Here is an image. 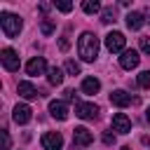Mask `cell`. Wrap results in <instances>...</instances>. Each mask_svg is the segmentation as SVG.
<instances>
[{"label": "cell", "instance_id": "7a4b0ae2", "mask_svg": "<svg viewBox=\"0 0 150 150\" xmlns=\"http://www.w3.org/2000/svg\"><path fill=\"white\" fill-rule=\"evenodd\" d=\"M21 19L16 16V14H9V12H2L0 14V28H2V33L7 35V38H16L19 33H21Z\"/></svg>", "mask_w": 150, "mask_h": 150}, {"label": "cell", "instance_id": "30bf717a", "mask_svg": "<svg viewBox=\"0 0 150 150\" xmlns=\"http://www.w3.org/2000/svg\"><path fill=\"white\" fill-rule=\"evenodd\" d=\"M112 131H117V134H129V131H131V120H129L124 112H115V115H112Z\"/></svg>", "mask_w": 150, "mask_h": 150}, {"label": "cell", "instance_id": "d6986e66", "mask_svg": "<svg viewBox=\"0 0 150 150\" xmlns=\"http://www.w3.org/2000/svg\"><path fill=\"white\" fill-rule=\"evenodd\" d=\"M66 73H68V75H80V63L73 61V59H68V61H66Z\"/></svg>", "mask_w": 150, "mask_h": 150}, {"label": "cell", "instance_id": "4fadbf2b", "mask_svg": "<svg viewBox=\"0 0 150 150\" xmlns=\"http://www.w3.org/2000/svg\"><path fill=\"white\" fill-rule=\"evenodd\" d=\"M49 112L54 120H66L68 117V105L66 101H49Z\"/></svg>", "mask_w": 150, "mask_h": 150}, {"label": "cell", "instance_id": "2e32d148", "mask_svg": "<svg viewBox=\"0 0 150 150\" xmlns=\"http://www.w3.org/2000/svg\"><path fill=\"white\" fill-rule=\"evenodd\" d=\"M98 89H101V82L96 77H84L82 80V91L84 94H96Z\"/></svg>", "mask_w": 150, "mask_h": 150}, {"label": "cell", "instance_id": "4316f807", "mask_svg": "<svg viewBox=\"0 0 150 150\" xmlns=\"http://www.w3.org/2000/svg\"><path fill=\"white\" fill-rule=\"evenodd\" d=\"M59 47H61V52H68V47H70L68 38H61V40H59Z\"/></svg>", "mask_w": 150, "mask_h": 150}, {"label": "cell", "instance_id": "83f0119b", "mask_svg": "<svg viewBox=\"0 0 150 150\" xmlns=\"http://www.w3.org/2000/svg\"><path fill=\"white\" fill-rule=\"evenodd\" d=\"M66 98H68V101H75V91H73V89H66Z\"/></svg>", "mask_w": 150, "mask_h": 150}, {"label": "cell", "instance_id": "ffe728a7", "mask_svg": "<svg viewBox=\"0 0 150 150\" xmlns=\"http://www.w3.org/2000/svg\"><path fill=\"white\" fill-rule=\"evenodd\" d=\"M40 30H42V35H52V33H54V23H52L49 19H42V21H40Z\"/></svg>", "mask_w": 150, "mask_h": 150}, {"label": "cell", "instance_id": "8fae6325", "mask_svg": "<svg viewBox=\"0 0 150 150\" xmlns=\"http://www.w3.org/2000/svg\"><path fill=\"white\" fill-rule=\"evenodd\" d=\"M45 70H47L45 56H33V59L26 63V73H28V75H42Z\"/></svg>", "mask_w": 150, "mask_h": 150}, {"label": "cell", "instance_id": "277c9868", "mask_svg": "<svg viewBox=\"0 0 150 150\" xmlns=\"http://www.w3.org/2000/svg\"><path fill=\"white\" fill-rule=\"evenodd\" d=\"M124 45H127V38L120 33V30H112V33H108L105 35V49L108 52H124Z\"/></svg>", "mask_w": 150, "mask_h": 150}, {"label": "cell", "instance_id": "4dcf8cb0", "mask_svg": "<svg viewBox=\"0 0 150 150\" xmlns=\"http://www.w3.org/2000/svg\"><path fill=\"white\" fill-rule=\"evenodd\" d=\"M145 120H148V122H150V108H148V110H145Z\"/></svg>", "mask_w": 150, "mask_h": 150}, {"label": "cell", "instance_id": "5bb4252c", "mask_svg": "<svg viewBox=\"0 0 150 150\" xmlns=\"http://www.w3.org/2000/svg\"><path fill=\"white\" fill-rule=\"evenodd\" d=\"M110 103L117 105V108H127V105L131 103V96H129L124 89H115V91L110 94Z\"/></svg>", "mask_w": 150, "mask_h": 150}, {"label": "cell", "instance_id": "e0dca14e", "mask_svg": "<svg viewBox=\"0 0 150 150\" xmlns=\"http://www.w3.org/2000/svg\"><path fill=\"white\" fill-rule=\"evenodd\" d=\"M47 80H49V84H61V82H63V70L56 68V66H52V68L47 70Z\"/></svg>", "mask_w": 150, "mask_h": 150}, {"label": "cell", "instance_id": "d4e9b609", "mask_svg": "<svg viewBox=\"0 0 150 150\" xmlns=\"http://www.w3.org/2000/svg\"><path fill=\"white\" fill-rule=\"evenodd\" d=\"M103 143H105V145H112V143H115V134L105 131V134H103Z\"/></svg>", "mask_w": 150, "mask_h": 150}, {"label": "cell", "instance_id": "1f68e13d", "mask_svg": "<svg viewBox=\"0 0 150 150\" xmlns=\"http://www.w3.org/2000/svg\"><path fill=\"white\" fill-rule=\"evenodd\" d=\"M122 150H131V148H129V145H124V148H122Z\"/></svg>", "mask_w": 150, "mask_h": 150}, {"label": "cell", "instance_id": "7402d4cb", "mask_svg": "<svg viewBox=\"0 0 150 150\" xmlns=\"http://www.w3.org/2000/svg\"><path fill=\"white\" fill-rule=\"evenodd\" d=\"M54 7H56L59 12H70V9H73V2H63V0H59V2H54Z\"/></svg>", "mask_w": 150, "mask_h": 150}, {"label": "cell", "instance_id": "484cf974", "mask_svg": "<svg viewBox=\"0 0 150 150\" xmlns=\"http://www.w3.org/2000/svg\"><path fill=\"white\" fill-rule=\"evenodd\" d=\"M9 145H12L9 134H7V131H2V150H9Z\"/></svg>", "mask_w": 150, "mask_h": 150}, {"label": "cell", "instance_id": "ac0fdd59", "mask_svg": "<svg viewBox=\"0 0 150 150\" xmlns=\"http://www.w3.org/2000/svg\"><path fill=\"white\" fill-rule=\"evenodd\" d=\"M82 9H84L87 14H96V12H101V2H96V0H84V2H82Z\"/></svg>", "mask_w": 150, "mask_h": 150}, {"label": "cell", "instance_id": "3957f363", "mask_svg": "<svg viewBox=\"0 0 150 150\" xmlns=\"http://www.w3.org/2000/svg\"><path fill=\"white\" fill-rule=\"evenodd\" d=\"M94 143V134L87 129V127H75L73 129V145L77 148H89Z\"/></svg>", "mask_w": 150, "mask_h": 150}, {"label": "cell", "instance_id": "f1b7e54d", "mask_svg": "<svg viewBox=\"0 0 150 150\" xmlns=\"http://www.w3.org/2000/svg\"><path fill=\"white\" fill-rule=\"evenodd\" d=\"M40 12H49V5L47 2H40Z\"/></svg>", "mask_w": 150, "mask_h": 150}, {"label": "cell", "instance_id": "44dd1931", "mask_svg": "<svg viewBox=\"0 0 150 150\" xmlns=\"http://www.w3.org/2000/svg\"><path fill=\"white\" fill-rule=\"evenodd\" d=\"M138 87L150 89V70H143V73L138 75Z\"/></svg>", "mask_w": 150, "mask_h": 150}, {"label": "cell", "instance_id": "6da1fadb", "mask_svg": "<svg viewBox=\"0 0 150 150\" xmlns=\"http://www.w3.org/2000/svg\"><path fill=\"white\" fill-rule=\"evenodd\" d=\"M77 54L87 63L96 61V56H98V38L94 33H82L80 40H77Z\"/></svg>", "mask_w": 150, "mask_h": 150}, {"label": "cell", "instance_id": "8992f818", "mask_svg": "<svg viewBox=\"0 0 150 150\" xmlns=\"http://www.w3.org/2000/svg\"><path fill=\"white\" fill-rule=\"evenodd\" d=\"M40 143H42L45 150H61L63 148V136L56 134V131H47V134H42Z\"/></svg>", "mask_w": 150, "mask_h": 150}, {"label": "cell", "instance_id": "52a82bcc", "mask_svg": "<svg viewBox=\"0 0 150 150\" xmlns=\"http://www.w3.org/2000/svg\"><path fill=\"white\" fill-rule=\"evenodd\" d=\"M75 115L82 117V120H94L98 115V105L96 103H82V101H77L75 103Z\"/></svg>", "mask_w": 150, "mask_h": 150}, {"label": "cell", "instance_id": "ba28073f", "mask_svg": "<svg viewBox=\"0 0 150 150\" xmlns=\"http://www.w3.org/2000/svg\"><path fill=\"white\" fill-rule=\"evenodd\" d=\"M12 117H14V122H16V124H28V122H30V117H33V110H30V105H26V103H16V105H14Z\"/></svg>", "mask_w": 150, "mask_h": 150}, {"label": "cell", "instance_id": "9c48e42d", "mask_svg": "<svg viewBox=\"0 0 150 150\" xmlns=\"http://www.w3.org/2000/svg\"><path fill=\"white\" fill-rule=\"evenodd\" d=\"M138 61H141V56H138V52H136V49H124V52H122V56H120V66H122L124 70L136 68V66H138Z\"/></svg>", "mask_w": 150, "mask_h": 150}, {"label": "cell", "instance_id": "cb8c5ba5", "mask_svg": "<svg viewBox=\"0 0 150 150\" xmlns=\"http://www.w3.org/2000/svg\"><path fill=\"white\" fill-rule=\"evenodd\" d=\"M141 52H143V54H150V35L141 38Z\"/></svg>", "mask_w": 150, "mask_h": 150}, {"label": "cell", "instance_id": "9a60e30c", "mask_svg": "<svg viewBox=\"0 0 150 150\" xmlns=\"http://www.w3.org/2000/svg\"><path fill=\"white\" fill-rule=\"evenodd\" d=\"M143 23H145V16H143L141 12H129V14H127V28H129V30H138Z\"/></svg>", "mask_w": 150, "mask_h": 150}, {"label": "cell", "instance_id": "7c38bea8", "mask_svg": "<svg viewBox=\"0 0 150 150\" xmlns=\"http://www.w3.org/2000/svg\"><path fill=\"white\" fill-rule=\"evenodd\" d=\"M16 91H19V96L26 98V101H33V98L40 96V91H38L30 82H19V84H16Z\"/></svg>", "mask_w": 150, "mask_h": 150}, {"label": "cell", "instance_id": "5b68a950", "mask_svg": "<svg viewBox=\"0 0 150 150\" xmlns=\"http://www.w3.org/2000/svg\"><path fill=\"white\" fill-rule=\"evenodd\" d=\"M0 61H2V66H5V70H9V73H14V70H19V54H16L14 49H9V47H5V49L0 52Z\"/></svg>", "mask_w": 150, "mask_h": 150}, {"label": "cell", "instance_id": "603a6c76", "mask_svg": "<svg viewBox=\"0 0 150 150\" xmlns=\"http://www.w3.org/2000/svg\"><path fill=\"white\" fill-rule=\"evenodd\" d=\"M103 23H112L115 21V12L112 9H103V19H101Z\"/></svg>", "mask_w": 150, "mask_h": 150}, {"label": "cell", "instance_id": "f546056e", "mask_svg": "<svg viewBox=\"0 0 150 150\" xmlns=\"http://www.w3.org/2000/svg\"><path fill=\"white\" fill-rule=\"evenodd\" d=\"M143 16H145V21L150 23V7H145V12H143Z\"/></svg>", "mask_w": 150, "mask_h": 150}]
</instances>
